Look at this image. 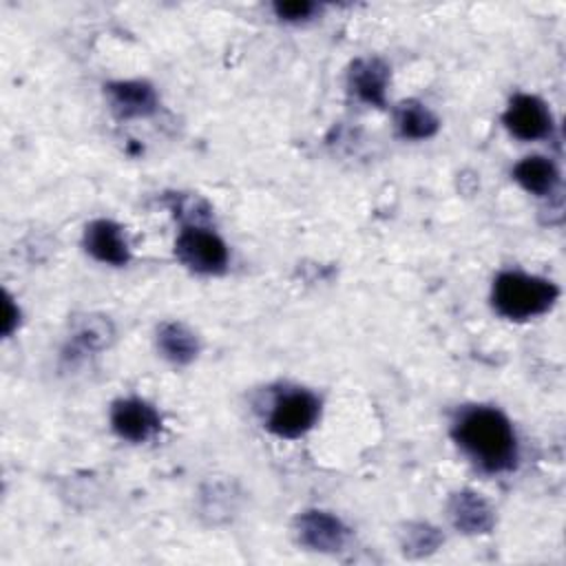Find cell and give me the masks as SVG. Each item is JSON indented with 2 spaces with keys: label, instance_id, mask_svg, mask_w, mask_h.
<instances>
[{
  "label": "cell",
  "instance_id": "6da1fadb",
  "mask_svg": "<svg viewBox=\"0 0 566 566\" xmlns=\"http://www.w3.org/2000/svg\"><path fill=\"white\" fill-rule=\"evenodd\" d=\"M453 440L484 471L500 473L513 469L517 440L509 418L493 407H471L453 424Z\"/></svg>",
  "mask_w": 566,
  "mask_h": 566
},
{
  "label": "cell",
  "instance_id": "7a4b0ae2",
  "mask_svg": "<svg viewBox=\"0 0 566 566\" xmlns=\"http://www.w3.org/2000/svg\"><path fill=\"white\" fill-rule=\"evenodd\" d=\"M559 290L553 281L524 272H502L493 283V307L511 321H528L553 307Z\"/></svg>",
  "mask_w": 566,
  "mask_h": 566
},
{
  "label": "cell",
  "instance_id": "3957f363",
  "mask_svg": "<svg viewBox=\"0 0 566 566\" xmlns=\"http://www.w3.org/2000/svg\"><path fill=\"white\" fill-rule=\"evenodd\" d=\"M177 259L192 272L219 274L228 265L226 243L208 228L186 226L175 241Z\"/></svg>",
  "mask_w": 566,
  "mask_h": 566
},
{
  "label": "cell",
  "instance_id": "277c9868",
  "mask_svg": "<svg viewBox=\"0 0 566 566\" xmlns=\"http://www.w3.org/2000/svg\"><path fill=\"white\" fill-rule=\"evenodd\" d=\"M321 411V402L305 389H292L281 394L268 416V429L279 438H298L307 433Z\"/></svg>",
  "mask_w": 566,
  "mask_h": 566
},
{
  "label": "cell",
  "instance_id": "5b68a950",
  "mask_svg": "<svg viewBox=\"0 0 566 566\" xmlns=\"http://www.w3.org/2000/svg\"><path fill=\"white\" fill-rule=\"evenodd\" d=\"M502 119H504V126L509 128V133L524 142L546 137L553 126L548 106L539 97L528 95V93L515 95L509 102Z\"/></svg>",
  "mask_w": 566,
  "mask_h": 566
},
{
  "label": "cell",
  "instance_id": "8992f818",
  "mask_svg": "<svg viewBox=\"0 0 566 566\" xmlns=\"http://www.w3.org/2000/svg\"><path fill=\"white\" fill-rule=\"evenodd\" d=\"M161 420L146 400L122 398L111 407V427L128 442H146L159 429Z\"/></svg>",
  "mask_w": 566,
  "mask_h": 566
},
{
  "label": "cell",
  "instance_id": "52a82bcc",
  "mask_svg": "<svg viewBox=\"0 0 566 566\" xmlns=\"http://www.w3.org/2000/svg\"><path fill=\"white\" fill-rule=\"evenodd\" d=\"M296 537L303 546L318 553H336L347 542L345 524L327 511H305L296 517Z\"/></svg>",
  "mask_w": 566,
  "mask_h": 566
},
{
  "label": "cell",
  "instance_id": "ba28073f",
  "mask_svg": "<svg viewBox=\"0 0 566 566\" xmlns=\"http://www.w3.org/2000/svg\"><path fill=\"white\" fill-rule=\"evenodd\" d=\"M86 252L108 265H126L130 259L128 241L122 228L108 219H95L84 230Z\"/></svg>",
  "mask_w": 566,
  "mask_h": 566
},
{
  "label": "cell",
  "instance_id": "9c48e42d",
  "mask_svg": "<svg viewBox=\"0 0 566 566\" xmlns=\"http://www.w3.org/2000/svg\"><path fill=\"white\" fill-rule=\"evenodd\" d=\"M106 97L115 115L119 117H148L157 108L155 88L139 80L128 82H111L106 86Z\"/></svg>",
  "mask_w": 566,
  "mask_h": 566
},
{
  "label": "cell",
  "instance_id": "30bf717a",
  "mask_svg": "<svg viewBox=\"0 0 566 566\" xmlns=\"http://www.w3.org/2000/svg\"><path fill=\"white\" fill-rule=\"evenodd\" d=\"M449 520L458 531L469 533V535L489 533L495 522L493 509L489 506V502L473 491H460V493L451 495Z\"/></svg>",
  "mask_w": 566,
  "mask_h": 566
},
{
  "label": "cell",
  "instance_id": "8fae6325",
  "mask_svg": "<svg viewBox=\"0 0 566 566\" xmlns=\"http://www.w3.org/2000/svg\"><path fill=\"white\" fill-rule=\"evenodd\" d=\"M387 82H389V69L378 57L356 60L349 69V88L365 104L385 106Z\"/></svg>",
  "mask_w": 566,
  "mask_h": 566
},
{
  "label": "cell",
  "instance_id": "7c38bea8",
  "mask_svg": "<svg viewBox=\"0 0 566 566\" xmlns=\"http://www.w3.org/2000/svg\"><path fill=\"white\" fill-rule=\"evenodd\" d=\"M513 179L526 192H533L537 197H546V195H551L557 188L559 170H557V166L548 157L531 155V157H524L522 161L515 164Z\"/></svg>",
  "mask_w": 566,
  "mask_h": 566
},
{
  "label": "cell",
  "instance_id": "4fadbf2b",
  "mask_svg": "<svg viewBox=\"0 0 566 566\" xmlns=\"http://www.w3.org/2000/svg\"><path fill=\"white\" fill-rule=\"evenodd\" d=\"M157 347L164 358H168L175 365H188L197 358L199 340L192 329H188L184 323L170 321L161 323L157 329Z\"/></svg>",
  "mask_w": 566,
  "mask_h": 566
},
{
  "label": "cell",
  "instance_id": "5bb4252c",
  "mask_svg": "<svg viewBox=\"0 0 566 566\" xmlns=\"http://www.w3.org/2000/svg\"><path fill=\"white\" fill-rule=\"evenodd\" d=\"M396 126L407 139H429L438 133L440 122L422 102L407 99L396 108Z\"/></svg>",
  "mask_w": 566,
  "mask_h": 566
},
{
  "label": "cell",
  "instance_id": "9a60e30c",
  "mask_svg": "<svg viewBox=\"0 0 566 566\" xmlns=\"http://www.w3.org/2000/svg\"><path fill=\"white\" fill-rule=\"evenodd\" d=\"M113 336V325L106 321V318H95V316H86L80 321V325L75 327L73 332V343L80 347V349H99L108 343V338Z\"/></svg>",
  "mask_w": 566,
  "mask_h": 566
},
{
  "label": "cell",
  "instance_id": "2e32d148",
  "mask_svg": "<svg viewBox=\"0 0 566 566\" xmlns=\"http://www.w3.org/2000/svg\"><path fill=\"white\" fill-rule=\"evenodd\" d=\"M442 542L440 533L429 524H411L405 533V553L409 555H424L431 553Z\"/></svg>",
  "mask_w": 566,
  "mask_h": 566
},
{
  "label": "cell",
  "instance_id": "e0dca14e",
  "mask_svg": "<svg viewBox=\"0 0 566 566\" xmlns=\"http://www.w3.org/2000/svg\"><path fill=\"white\" fill-rule=\"evenodd\" d=\"M274 15L285 22H303L310 20L316 13V4L310 0H287V2H274L272 4Z\"/></svg>",
  "mask_w": 566,
  "mask_h": 566
},
{
  "label": "cell",
  "instance_id": "ac0fdd59",
  "mask_svg": "<svg viewBox=\"0 0 566 566\" xmlns=\"http://www.w3.org/2000/svg\"><path fill=\"white\" fill-rule=\"evenodd\" d=\"M20 323V310L13 305V298L4 294V318H2V334L9 336Z\"/></svg>",
  "mask_w": 566,
  "mask_h": 566
}]
</instances>
